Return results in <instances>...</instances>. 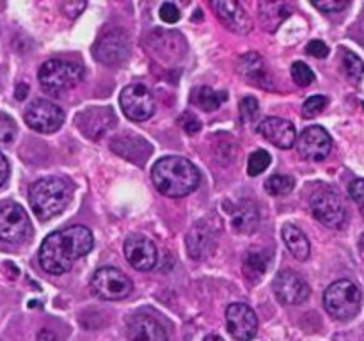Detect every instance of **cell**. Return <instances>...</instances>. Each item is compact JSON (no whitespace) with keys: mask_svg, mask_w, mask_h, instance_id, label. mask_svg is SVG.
I'll return each instance as SVG.
<instances>
[{"mask_svg":"<svg viewBox=\"0 0 364 341\" xmlns=\"http://www.w3.org/2000/svg\"><path fill=\"white\" fill-rule=\"evenodd\" d=\"M28 94V85L27 84H18L16 91H14V96H16V99H25Z\"/></svg>","mask_w":364,"mask_h":341,"instance_id":"cell-39","label":"cell"},{"mask_svg":"<svg viewBox=\"0 0 364 341\" xmlns=\"http://www.w3.org/2000/svg\"><path fill=\"white\" fill-rule=\"evenodd\" d=\"M294 187H295L294 178L284 176V174H276V176L269 178L265 183L267 192H269L270 195H276V197H279V195H288L291 190H294Z\"/></svg>","mask_w":364,"mask_h":341,"instance_id":"cell-26","label":"cell"},{"mask_svg":"<svg viewBox=\"0 0 364 341\" xmlns=\"http://www.w3.org/2000/svg\"><path fill=\"white\" fill-rule=\"evenodd\" d=\"M159 14L162 18V21H166V23H176L180 20V11H178V7L173 2L162 4Z\"/></svg>","mask_w":364,"mask_h":341,"instance_id":"cell-33","label":"cell"},{"mask_svg":"<svg viewBox=\"0 0 364 341\" xmlns=\"http://www.w3.org/2000/svg\"><path fill=\"white\" fill-rule=\"evenodd\" d=\"M228 99L226 91H215V89L208 87V85H201V87L192 89L191 102L192 105L199 107L205 112H213L219 109L224 102Z\"/></svg>","mask_w":364,"mask_h":341,"instance_id":"cell-22","label":"cell"},{"mask_svg":"<svg viewBox=\"0 0 364 341\" xmlns=\"http://www.w3.org/2000/svg\"><path fill=\"white\" fill-rule=\"evenodd\" d=\"M258 220H259L258 210H256V206L252 205V202H244L240 208L235 210L233 217H231V224H233L235 229H237L238 233H245V234L252 233V231L256 229Z\"/></svg>","mask_w":364,"mask_h":341,"instance_id":"cell-23","label":"cell"},{"mask_svg":"<svg viewBox=\"0 0 364 341\" xmlns=\"http://www.w3.org/2000/svg\"><path fill=\"white\" fill-rule=\"evenodd\" d=\"M363 304V293L358 284L348 279L336 281L323 293V305L333 318L347 322L359 313Z\"/></svg>","mask_w":364,"mask_h":341,"instance_id":"cell-4","label":"cell"},{"mask_svg":"<svg viewBox=\"0 0 364 341\" xmlns=\"http://www.w3.org/2000/svg\"><path fill=\"white\" fill-rule=\"evenodd\" d=\"M92 244H95L92 233L89 227L80 224L53 231L43 240L39 249V263L48 274L60 276L68 272L77 259L89 254Z\"/></svg>","mask_w":364,"mask_h":341,"instance_id":"cell-1","label":"cell"},{"mask_svg":"<svg viewBox=\"0 0 364 341\" xmlns=\"http://www.w3.org/2000/svg\"><path fill=\"white\" fill-rule=\"evenodd\" d=\"M38 341H57V336L52 332V330L45 329L38 334Z\"/></svg>","mask_w":364,"mask_h":341,"instance_id":"cell-40","label":"cell"},{"mask_svg":"<svg viewBox=\"0 0 364 341\" xmlns=\"http://www.w3.org/2000/svg\"><path fill=\"white\" fill-rule=\"evenodd\" d=\"M7 176H9V163H7L6 156L0 153V187H2L4 183H6Z\"/></svg>","mask_w":364,"mask_h":341,"instance_id":"cell-38","label":"cell"},{"mask_svg":"<svg viewBox=\"0 0 364 341\" xmlns=\"http://www.w3.org/2000/svg\"><path fill=\"white\" fill-rule=\"evenodd\" d=\"M327 98L322 94H316V96H309L308 99L304 102L302 105V116L304 117H315L322 112L323 109L327 107Z\"/></svg>","mask_w":364,"mask_h":341,"instance_id":"cell-30","label":"cell"},{"mask_svg":"<svg viewBox=\"0 0 364 341\" xmlns=\"http://www.w3.org/2000/svg\"><path fill=\"white\" fill-rule=\"evenodd\" d=\"M311 212L323 226L327 227H341L347 219V208L338 194L333 188H322L311 197Z\"/></svg>","mask_w":364,"mask_h":341,"instance_id":"cell-7","label":"cell"},{"mask_svg":"<svg viewBox=\"0 0 364 341\" xmlns=\"http://www.w3.org/2000/svg\"><path fill=\"white\" fill-rule=\"evenodd\" d=\"M32 212L39 220H50L66 210L71 201V185L57 176L41 178L28 190Z\"/></svg>","mask_w":364,"mask_h":341,"instance_id":"cell-3","label":"cell"},{"mask_svg":"<svg viewBox=\"0 0 364 341\" xmlns=\"http://www.w3.org/2000/svg\"><path fill=\"white\" fill-rule=\"evenodd\" d=\"M130 52V41L123 31H112L103 36L95 46V55L100 63L107 66H116L127 59Z\"/></svg>","mask_w":364,"mask_h":341,"instance_id":"cell-14","label":"cell"},{"mask_svg":"<svg viewBox=\"0 0 364 341\" xmlns=\"http://www.w3.org/2000/svg\"><path fill=\"white\" fill-rule=\"evenodd\" d=\"M38 78L48 94L59 96L84 80V67L70 60L52 59L39 67Z\"/></svg>","mask_w":364,"mask_h":341,"instance_id":"cell-5","label":"cell"},{"mask_svg":"<svg viewBox=\"0 0 364 341\" xmlns=\"http://www.w3.org/2000/svg\"><path fill=\"white\" fill-rule=\"evenodd\" d=\"M16 135V124L7 114L0 112V142H11Z\"/></svg>","mask_w":364,"mask_h":341,"instance_id":"cell-31","label":"cell"},{"mask_svg":"<svg viewBox=\"0 0 364 341\" xmlns=\"http://www.w3.org/2000/svg\"><path fill=\"white\" fill-rule=\"evenodd\" d=\"M215 9L219 20L226 25L230 31L237 32V34H247L251 31V18H249L247 11L233 0H217L212 4Z\"/></svg>","mask_w":364,"mask_h":341,"instance_id":"cell-17","label":"cell"},{"mask_svg":"<svg viewBox=\"0 0 364 341\" xmlns=\"http://www.w3.org/2000/svg\"><path fill=\"white\" fill-rule=\"evenodd\" d=\"M181 124H183L185 131L187 134H196V131L201 130V121L198 119V117H194L192 114H185L183 117H181Z\"/></svg>","mask_w":364,"mask_h":341,"instance_id":"cell-37","label":"cell"},{"mask_svg":"<svg viewBox=\"0 0 364 341\" xmlns=\"http://www.w3.org/2000/svg\"><path fill=\"white\" fill-rule=\"evenodd\" d=\"M119 103L123 112L132 121H146L155 114V98L142 84H132L121 91Z\"/></svg>","mask_w":364,"mask_h":341,"instance_id":"cell-10","label":"cell"},{"mask_svg":"<svg viewBox=\"0 0 364 341\" xmlns=\"http://www.w3.org/2000/svg\"><path fill=\"white\" fill-rule=\"evenodd\" d=\"M274 293L279 298V302L288 305H297L308 301L309 284L299 276L294 270H281L276 277H274Z\"/></svg>","mask_w":364,"mask_h":341,"instance_id":"cell-11","label":"cell"},{"mask_svg":"<svg viewBox=\"0 0 364 341\" xmlns=\"http://www.w3.org/2000/svg\"><path fill=\"white\" fill-rule=\"evenodd\" d=\"M270 162H272V158H270V155L265 151V149H258V151H255L251 156H249V162H247L249 176H258V174H262L263 170H267V167L270 166Z\"/></svg>","mask_w":364,"mask_h":341,"instance_id":"cell-28","label":"cell"},{"mask_svg":"<svg viewBox=\"0 0 364 341\" xmlns=\"http://www.w3.org/2000/svg\"><path fill=\"white\" fill-rule=\"evenodd\" d=\"M258 131L262 137H265L279 149H290L297 142V131H295L294 123L283 119V117H267L265 121L259 123Z\"/></svg>","mask_w":364,"mask_h":341,"instance_id":"cell-16","label":"cell"},{"mask_svg":"<svg viewBox=\"0 0 364 341\" xmlns=\"http://www.w3.org/2000/svg\"><path fill=\"white\" fill-rule=\"evenodd\" d=\"M258 110H259V105L258 102H256V98H252V96H245V98L240 102V114L244 121L255 119V117L258 116Z\"/></svg>","mask_w":364,"mask_h":341,"instance_id":"cell-32","label":"cell"},{"mask_svg":"<svg viewBox=\"0 0 364 341\" xmlns=\"http://www.w3.org/2000/svg\"><path fill=\"white\" fill-rule=\"evenodd\" d=\"M114 123V112L109 107H92L78 114L77 124L82 134L91 139H98L105 134Z\"/></svg>","mask_w":364,"mask_h":341,"instance_id":"cell-18","label":"cell"},{"mask_svg":"<svg viewBox=\"0 0 364 341\" xmlns=\"http://www.w3.org/2000/svg\"><path fill=\"white\" fill-rule=\"evenodd\" d=\"M226 325L237 341H251L258 332V316L247 304L237 302L226 309Z\"/></svg>","mask_w":364,"mask_h":341,"instance_id":"cell-12","label":"cell"},{"mask_svg":"<svg viewBox=\"0 0 364 341\" xmlns=\"http://www.w3.org/2000/svg\"><path fill=\"white\" fill-rule=\"evenodd\" d=\"M134 290L132 279L114 266H102L91 277V291L102 301H123Z\"/></svg>","mask_w":364,"mask_h":341,"instance_id":"cell-6","label":"cell"},{"mask_svg":"<svg viewBox=\"0 0 364 341\" xmlns=\"http://www.w3.org/2000/svg\"><path fill=\"white\" fill-rule=\"evenodd\" d=\"M124 256L135 270L148 272L156 265V247L149 238L132 234L124 242Z\"/></svg>","mask_w":364,"mask_h":341,"instance_id":"cell-15","label":"cell"},{"mask_svg":"<svg viewBox=\"0 0 364 341\" xmlns=\"http://www.w3.org/2000/svg\"><path fill=\"white\" fill-rule=\"evenodd\" d=\"M203 341H224V340L220 336H217V334H210V336H206Z\"/></svg>","mask_w":364,"mask_h":341,"instance_id":"cell-41","label":"cell"},{"mask_svg":"<svg viewBox=\"0 0 364 341\" xmlns=\"http://www.w3.org/2000/svg\"><path fill=\"white\" fill-rule=\"evenodd\" d=\"M269 263H270V256L267 251H258V249H256V251L247 252V256H245L244 259L245 276H247L251 281L259 279V277L267 272Z\"/></svg>","mask_w":364,"mask_h":341,"instance_id":"cell-24","label":"cell"},{"mask_svg":"<svg viewBox=\"0 0 364 341\" xmlns=\"http://www.w3.org/2000/svg\"><path fill=\"white\" fill-rule=\"evenodd\" d=\"M306 52L311 53L316 59H323V57L329 55V46L323 41H320V39H313V41L308 43V46H306Z\"/></svg>","mask_w":364,"mask_h":341,"instance_id":"cell-35","label":"cell"},{"mask_svg":"<svg viewBox=\"0 0 364 341\" xmlns=\"http://www.w3.org/2000/svg\"><path fill=\"white\" fill-rule=\"evenodd\" d=\"M28 215L18 202L7 201L0 205V240L18 244L31 234Z\"/></svg>","mask_w":364,"mask_h":341,"instance_id":"cell-8","label":"cell"},{"mask_svg":"<svg viewBox=\"0 0 364 341\" xmlns=\"http://www.w3.org/2000/svg\"><path fill=\"white\" fill-rule=\"evenodd\" d=\"M240 71L245 75V77H249L251 80H256V82H262V78L265 77L263 60L259 59L258 53H247V55L242 57Z\"/></svg>","mask_w":364,"mask_h":341,"instance_id":"cell-25","label":"cell"},{"mask_svg":"<svg viewBox=\"0 0 364 341\" xmlns=\"http://www.w3.org/2000/svg\"><path fill=\"white\" fill-rule=\"evenodd\" d=\"M281 234H283V240L287 244L288 251L294 254L295 259L306 261L309 258V254H311V245H309L308 237H306L301 227L294 226V224H284Z\"/></svg>","mask_w":364,"mask_h":341,"instance_id":"cell-21","label":"cell"},{"mask_svg":"<svg viewBox=\"0 0 364 341\" xmlns=\"http://www.w3.org/2000/svg\"><path fill=\"white\" fill-rule=\"evenodd\" d=\"M291 78L301 87H308L309 84L315 82V73H313V70L308 64L302 63V60H297V63L291 64Z\"/></svg>","mask_w":364,"mask_h":341,"instance_id":"cell-29","label":"cell"},{"mask_svg":"<svg viewBox=\"0 0 364 341\" xmlns=\"http://www.w3.org/2000/svg\"><path fill=\"white\" fill-rule=\"evenodd\" d=\"M361 249L364 251V234L361 237Z\"/></svg>","mask_w":364,"mask_h":341,"instance_id":"cell-42","label":"cell"},{"mask_svg":"<svg viewBox=\"0 0 364 341\" xmlns=\"http://www.w3.org/2000/svg\"><path fill=\"white\" fill-rule=\"evenodd\" d=\"M316 9L323 11V13H340V11L347 9L350 4L340 2V0H326V2H313Z\"/></svg>","mask_w":364,"mask_h":341,"instance_id":"cell-34","label":"cell"},{"mask_svg":"<svg viewBox=\"0 0 364 341\" xmlns=\"http://www.w3.org/2000/svg\"><path fill=\"white\" fill-rule=\"evenodd\" d=\"M215 245V231L205 222H199L188 231L187 234V249L188 254L194 259H203L213 251Z\"/></svg>","mask_w":364,"mask_h":341,"instance_id":"cell-20","label":"cell"},{"mask_svg":"<svg viewBox=\"0 0 364 341\" xmlns=\"http://www.w3.org/2000/svg\"><path fill=\"white\" fill-rule=\"evenodd\" d=\"M25 123L39 134H53L64 123V112L50 99H34L25 110Z\"/></svg>","mask_w":364,"mask_h":341,"instance_id":"cell-9","label":"cell"},{"mask_svg":"<svg viewBox=\"0 0 364 341\" xmlns=\"http://www.w3.org/2000/svg\"><path fill=\"white\" fill-rule=\"evenodd\" d=\"M151 180L156 190L169 197H183L199 187V170L183 156H164L151 169Z\"/></svg>","mask_w":364,"mask_h":341,"instance_id":"cell-2","label":"cell"},{"mask_svg":"<svg viewBox=\"0 0 364 341\" xmlns=\"http://www.w3.org/2000/svg\"><path fill=\"white\" fill-rule=\"evenodd\" d=\"M297 149L306 160L320 162L333 149V139L327 134L326 128L315 124V126H308L302 131L297 141Z\"/></svg>","mask_w":364,"mask_h":341,"instance_id":"cell-13","label":"cell"},{"mask_svg":"<svg viewBox=\"0 0 364 341\" xmlns=\"http://www.w3.org/2000/svg\"><path fill=\"white\" fill-rule=\"evenodd\" d=\"M350 195L355 202L364 210V178L350 183Z\"/></svg>","mask_w":364,"mask_h":341,"instance_id":"cell-36","label":"cell"},{"mask_svg":"<svg viewBox=\"0 0 364 341\" xmlns=\"http://www.w3.org/2000/svg\"><path fill=\"white\" fill-rule=\"evenodd\" d=\"M341 63H343L345 73H347V77L352 82H361V78L364 77V63L355 53L343 50V59H341Z\"/></svg>","mask_w":364,"mask_h":341,"instance_id":"cell-27","label":"cell"},{"mask_svg":"<svg viewBox=\"0 0 364 341\" xmlns=\"http://www.w3.org/2000/svg\"><path fill=\"white\" fill-rule=\"evenodd\" d=\"M127 336L130 341H167V332L153 316L135 315L127 325Z\"/></svg>","mask_w":364,"mask_h":341,"instance_id":"cell-19","label":"cell"}]
</instances>
